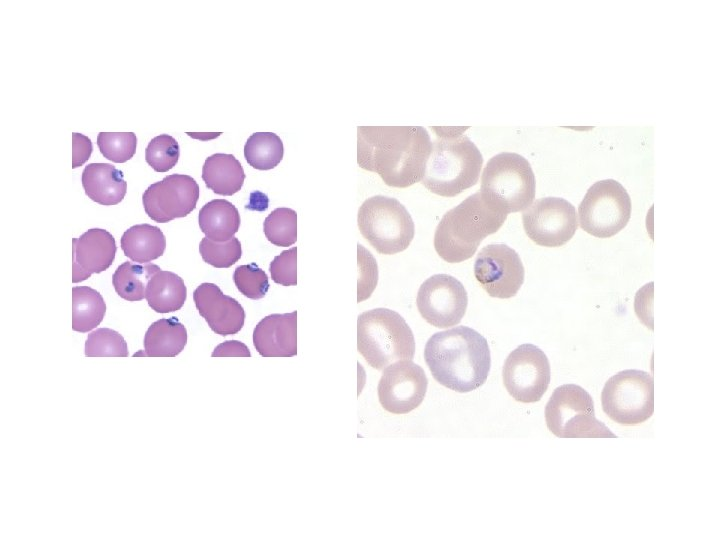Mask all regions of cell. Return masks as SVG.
Listing matches in <instances>:
<instances>
[{
  "instance_id": "obj_1",
  "label": "cell",
  "mask_w": 720,
  "mask_h": 540,
  "mask_svg": "<svg viewBox=\"0 0 720 540\" xmlns=\"http://www.w3.org/2000/svg\"><path fill=\"white\" fill-rule=\"evenodd\" d=\"M432 149L422 126H358L357 163L377 173L390 187L406 188L422 181Z\"/></svg>"
},
{
  "instance_id": "obj_2",
  "label": "cell",
  "mask_w": 720,
  "mask_h": 540,
  "mask_svg": "<svg viewBox=\"0 0 720 540\" xmlns=\"http://www.w3.org/2000/svg\"><path fill=\"white\" fill-rule=\"evenodd\" d=\"M424 358L434 379L459 393L482 386L491 366L486 338L467 326L433 334L426 342Z\"/></svg>"
},
{
  "instance_id": "obj_3",
  "label": "cell",
  "mask_w": 720,
  "mask_h": 540,
  "mask_svg": "<svg viewBox=\"0 0 720 540\" xmlns=\"http://www.w3.org/2000/svg\"><path fill=\"white\" fill-rule=\"evenodd\" d=\"M507 215L478 191L447 211L434 234V248L448 263L471 258L487 236L497 232Z\"/></svg>"
},
{
  "instance_id": "obj_4",
  "label": "cell",
  "mask_w": 720,
  "mask_h": 540,
  "mask_svg": "<svg viewBox=\"0 0 720 540\" xmlns=\"http://www.w3.org/2000/svg\"><path fill=\"white\" fill-rule=\"evenodd\" d=\"M436 139L426 163L422 184L432 193L455 197L479 179L483 157L464 134L468 127H432Z\"/></svg>"
},
{
  "instance_id": "obj_5",
  "label": "cell",
  "mask_w": 720,
  "mask_h": 540,
  "mask_svg": "<svg viewBox=\"0 0 720 540\" xmlns=\"http://www.w3.org/2000/svg\"><path fill=\"white\" fill-rule=\"evenodd\" d=\"M357 349L372 368L382 370L396 361L412 360L415 341L399 313L375 308L358 316Z\"/></svg>"
},
{
  "instance_id": "obj_6",
  "label": "cell",
  "mask_w": 720,
  "mask_h": 540,
  "mask_svg": "<svg viewBox=\"0 0 720 540\" xmlns=\"http://www.w3.org/2000/svg\"><path fill=\"white\" fill-rule=\"evenodd\" d=\"M535 188L530 163L514 152H502L490 158L481 175L480 192L506 214L530 206Z\"/></svg>"
},
{
  "instance_id": "obj_7",
  "label": "cell",
  "mask_w": 720,
  "mask_h": 540,
  "mask_svg": "<svg viewBox=\"0 0 720 540\" xmlns=\"http://www.w3.org/2000/svg\"><path fill=\"white\" fill-rule=\"evenodd\" d=\"M357 222L362 236L380 254L402 252L414 238L411 215L393 197L376 195L366 199L358 210Z\"/></svg>"
},
{
  "instance_id": "obj_8",
  "label": "cell",
  "mask_w": 720,
  "mask_h": 540,
  "mask_svg": "<svg viewBox=\"0 0 720 540\" xmlns=\"http://www.w3.org/2000/svg\"><path fill=\"white\" fill-rule=\"evenodd\" d=\"M545 421L559 438H617L596 418L591 395L576 384L554 390L545 407Z\"/></svg>"
},
{
  "instance_id": "obj_9",
  "label": "cell",
  "mask_w": 720,
  "mask_h": 540,
  "mask_svg": "<svg viewBox=\"0 0 720 540\" xmlns=\"http://www.w3.org/2000/svg\"><path fill=\"white\" fill-rule=\"evenodd\" d=\"M602 409L614 422L638 425L654 411V382L651 374L627 369L610 377L601 393Z\"/></svg>"
},
{
  "instance_id": "obj_10",
  "label": "cell",
  "mask_w": 720,
  "mask_h": 540,
  "mask_svg": "<svg viewBox=\"0 0 720 540\" xmlns=\"http://www.w3.org/2000/svg\"><path fill=\"white\" fill-rule=\"evenodd\" d=\"M580 227L598 238L619 233L631 216V200L626 189L614 179L600 180L586 192L578 207Z\"/></svg>"
},
{
  "instance_id": "obj_11",
  "label": "cell",
  "mask_w": 720,
  "mask_h": 540,
  "mask_svg": "<svg viewBox=\"0 0 720 540\" xmlns=\"http://www.w3.org/2000/svg\"><path fill=\"white\" fill-rule=\"evenodd\" d=\"M502 375L506 390L516 401L538 402L550 383L549 360L538 346L521 344L506 358Z\"/></svg>"
},
{
  "instance_id": "obj_12",
  "label": "cell",
  "mask_w": 720,
  "mask_h": 540,
  "mask_svg": "<svg viewBox=\"0 0 720 540\" xmlns=\"http://www.w3.org/2000/svg\"><path fill=\"white\" fill-rule=\"evenodd\" d=\"M523 228L534 243L544 247L566 244L578 228L575 207L559 197L540 198L522 213Z\"/></svg>"
},
{
  "instance_id": "obj_13",
  "label": "cell",
  "mask_w": 720,
  "mask_h": 540,
  "mask_svg": "<svg viewBox=\"0 0 720 540\" xmlns=\"http://www.w3.org/2000/svg\"><path fill=\"white\" fill-rule=\"evenodd\" d=\"M421 316L432 326L448 328L462 320L468 305L463 284L448 274H435L425 280L417 293Z\"/></svg>"
},
{
  "instance_id": "obj_14",
  "label": "cell",
  "mask_w": 720,
  "mask_h": 540,
  "mask_svg": "<svg viewBox=\"0 0 720 540\" xmlns=\"http://www.w3.org/2000/svg\"><path fill=\"white\" fill-rule=\"evenodd\" d=\"M474 275L489 296L508 299L521 288L525 271L517 252L498 243L480 250L474 263Z\"/></svg>"
},
{
  "instance_id": "obj_15",
  "label": "cell",
  "mask_w": 720,
  "mask_h": 540,
  "mask_svg": "<svg viewBox=\"0 0 720 540\" xmlns=\"http://www.w3.org/2000/svg\"><path fill=\"white\" fill-rule=\"evenodd\" d=\"M427 386V376L418 364L399 360L382 373L377 387L379 402L392 414H407L422 403Z\"/></svg>"
},
{
  "instance_id": "obj_16",
  "label": "cell",
  "mask_w": 720,
  "mask_h": 540,
  "mask_svg": "<svg viewBox=\"0 0 720 540\" xmlns=\"http://www.w3.org/2000/svg\"><path fill=\"white\" fill-rule=\"evenodd\" d=\"M199 185L189 175L171 174L151 184L142 195L146 214L158 223L186 217L199 199Z\"/></svg>"
},
{
  "instance_id": "obj_17",
  "label": "cell",
  "mask_w": 720,
  "mask_h": 540,
  "mask_svg": "<svg viewBox=\"0 0 720 540\" xmlns=\"http://www.w3.org/2000/svg\"><path fill=\"white\" fill-rule=\"evenodd\" d=\"M116 250L115 238L105 229H89L72 239V282H82L94 273L107 270Z\"/></svg>"
},
{
  "instance_id": "obj_18",
  "label": "cell",
  "mask_w": 720,
  "mask_h": 540,
  "mask_svg": "<svg viewBox=\"0 0 720 540\" xmlns=\"http://www.w3.org/2000/svg\"><path fill=\"white\" fill-rule=\"evenodd\" d=\"M193 300L199 314L208 326L221 336L238 333L245 321V311L240 303L225 295L214 283H202L193 292Z\"/></svg>"
},
{
  "instance_id": "obj_19",
  "label": "cell",
  "mask_w": 720,
  "mask_h": 540,
  "mask_svg": "<svg viewBox=\"0 0 720 540\" xmlns=\"http://www.w3.org/2000/svg\"><path fill=\"white\" fill-rule=\"evenodd\" d=\"M253 344L263 357L297 354V311L264 317L253 331Z\"/></svg>"
},
{
  "instance_id": "obj_20",
  "label": "cell",
  "mask_w": 720,
  "mask_h": 540,
  "mask_svg": "<svg viewBox=\"0 0 720 540\" xmlns=\"http://www.w3.org/2000/svg\"><path fill=\"white\" fill-rule=\"evenodd\" d=\"M85 194L94 202L112 206L120 203L127 191L123 172L109 163H90L82 172Z\"/></svg>"
},
{
  "instance_id": "obj_21",
  "label": "cell",
  "mask_w": 720,
  "mask_h": 540,
  "mask_svg": "<svg viewBox=\"0 0 720 540\" xmlns=\"http://www.w3.org/2000/svg\"><path fill=\"white\" fill-rule=\"evenodd\" d=\"M187 343V330L176 318H162L153 322L144 336V352L136 356L175 357Z\"/></svg>"
},
{
  "instance_id": "obj_22",
  "label": "cell",
  "mask_w": 720,
  "mask_h": 540,
  "mask_svg": "<svg viewBox=\"0 0 720 540\" xmlns=\"http://www.w3.org/2000/svg\"><path fill=\"white\" fill-rule=\"evenodd\" d=\"M202 179L214 193L231 196L242 188L245 173L234 155L216 153L206 158L202 167Z\"/></svg>"
},
{
  "instance_id": "obj_23",
  "label": "cell",
  "mask_w": 720,
  "mask_h": 540,
  "mask_svg": "<svg viewBox=\"0 0 720 540\" xmlns=\"http://www.w3.org/2000/svg\"><path fill=\"white\" fill-rule=\"evenodd\" d=\"M200 230L213 241L231 239L240 226L238 209L225 199H214L206 203L199 212Z\"/></svg>"
},
{
  "instance_id": "obj_24",
  "label": "cell",
  "mask_w": 720,
  "mask_h": 540,
  "mask_svg": "<svg viewBox=\"0 0 720 540\" xmlns=\"http://www.w3.org/2000/svg\"><path fill=\"white\" fill-rule=\"evenodd\" d=\"M120 243L124 255L141 264L161 257L166 248V238L160 228L146 223L126 230Z\"/></svg>"
},
{
  "instance_id": "obj_25",
  "label": "cell",
  "mask_w": 720,
  "mask_h": 540,
  "mask_svg": "<svg viewBox=\"0 0 720 540\" xmlns=\"http://www.w3.org/2000/svg\"><path fill=\"white\" fill-rule=\"evenodd\" d=\"M145 298L157 313L174 312L184 305L187 288L180 276L160 269L148 282Z\"/></svg>"
},
{
  "instance_id": "obj_26",
  "label": "cell",
  "mask_w": 720,
  "mask_h": 540,
  "mask_svg": "<svg viewBox=\"0 0 720 540\" xmlns=\"http://www.w3.org/2000/svg\"><path fill=\"white\" fill-rule=\"evenodd\" d=\"M106 313L102 295L88 286L72 288V329L88 332L98 326Z\"/></svg>"
},
{
  "instance_id": "obj_27",
  "label": "cell",
  "mask_w": 720,
  "mask_h": 540,
  "mask_svg": "<svg viewBox=\"0 0 720 540\" xmlns=\"http://www.w3.org/2000/svg\"><path fill=\"white\" fill-rule=\"evenodd\" d=\"M159 270V266L152 263L124 262L117 267L113 274L114 289L121 298L127 301H140L145 298L148 282Z\"/></svg>"
},
{
  "instance_id": "obj_28",
  "label": "cell",
  "mask_w": 720,
  "mask_h": 540,
  "mask_svg": "<svg viewBox=\"0 0 720 540\" xmlns=\"http://www.w3.org/2000/svg\"><path fill=\"white\" fill-rule=\"evenodd\" d=\"M284 154L283 142L273 132H255L246 141L244 157L248 164L258 170L275 168Z\"/></svg>"
},
{
  "instance_id": "obj_29",
  "label": "cell",
  "mask_w": 720,
  "mask_h": 540,
  "mask_svg": "<svg viewBox=\"0 0 720 540\" xmlns=\"http://www.w3.org/2000/svg\"><path fill=\"white\" fill-rule=\"evenodd\" d=\"M264 234L269 242L288 247L297 240V213L290 208H276L264 220Z\"/></svg>"
},
{
  "instance_id": "obj_30",
  "label": "cell",
  "mask_w": 720,
  "mask_h": 540,
  "mask_svg": "<svg viewBox=\"0 0 720 540\" xmlns=\"http://www.w3.org/2000/svg\"><path fill=\"white\" fill-rule=\"evenodd\" d=\"M87 357H127L128 346L123 336L110 328H99L88 334L85 342Z\"/></svg>"
},
{
  "instance_id": "obj_31",
  "label": "cell",
  "mask_w": 720,
  "mask_h": 540,
  "mask_svg": "<svg viewBox=\"0 0 720 540\" xmlns=\"http://www.w3.org/2000/svg\"><path fill=\"white\" fill-rule=\"evenodd\" d=\"M97 145L101 154L115 163L130 160L137 147V137L133 132H100Z\"/></svg>"
},
{
  "instance_id": "obj_32",
  "label": "cell",
  "mask_w": 720,
  "mask_h": 540,
  "mask_svg": "<svg viewBox=\"0 0 720 540\" xmlns=\"http://www.w3.org/2000/svg\"><path fill=\"white\" fill-rule=\"evenodd\" d=\"M199 252L207 264L216 268H229L241 258L242 248L236 237L222 242L204 237L200 241Z\"/></svg>"
},
{
  "instance_id": "obj_33",
  "label": "cell",
  "mask_w": 720,
  "mask_h": 540,
  "mask_svg": "<svg viewBox=\"0 0 720 540\" xmlns=\"http://www.w3.org/2000/svg\"><path fill=\"white\" fill-rule=\"evenodd\" d=\"M179 144L168 134L158 135L149 142L145 150V160L156 172H167L178 162Z\"/></svg>"
},
{
  "instance_id": "obj_34",
  "label": "cell",
  "mask_w": 720,
  "mask_h": 540,
  "mask_svg": "<svg viewBox=\"0 0 720 540\" xmlns=\"http://www.w3.org/2000/svg\"><path fill=\"white\" fill-rule=\"evenodd\" d=\"M233 280L240 293L253 300L263 298L269 289L268 276L255 263L238 266Z\"/></svg>"
},
{
  "instance_id": "obj_35",
  "label": "cell",
  "mask_w": 720,
  "mask_h": 540,
  "mask_svg": "<svg viewBox=\"0 0 720 540\" xmlns=\"http://www.w3.org/2000/svg\"><path fill=\"white\" fill-rule=\"evenodd\" d=\"M297 248L283 251L275 256L270 264L272 280L283 286H294L297 284Z\"/></svg>"
},
{
  "instance_id": "obj_36",
  "label": "cell",
  "mask_w": 720,
  "mask_h": 540,
  "mask_svg": "<svg viewBox=\"0 0 720 540\" xmlns=\"http://www.w3.org/2000/svg\"><path fill=\"white\" fill-rule=\"evenodd\" d=\"M358 302L369 298L377 284V264L371 253L358 245Z\"/></svg>"
},
{
  "instance_id": "obj_37",
  "label": "cell",
  "mask_w": 720,
  "mask_h": 540,
  "mask_svg": "<svg viewBox=\"0 0 720 540\" xmlns=\"http://www.w3.org/2000/svg\"><path fill=\"white\" fill-rule=\"evenodd\" d=\"M91 139L81 133H72V168L82 166L91 156Z\"/></svg>"
},
{
  "instance_id": "obj_38",
  "label": "cell",
  "mask_w": 720,
  "mask_h": 540,
  "mask_svg": "<svg viewBox=\"0 0 720 540\" xmlns=\"http://www.w3.org/2000/svg\"><path fill=\"white\" fill-rule=\"evenodd\" d=\"M248 347L240 341L228 340L216 346L212 357H250Z\"/></svg>"
}]
</instances>
